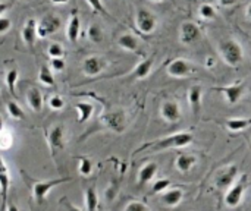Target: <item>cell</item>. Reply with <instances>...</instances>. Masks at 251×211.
<instances>
[{"instance_id": "2", "label": "cell", "mask_w": 251, "mask_h": 211, "mask_svg": "<svg viewBox=\"0 0 251 211\" xmlns=\"http://www.w3.org/2000/svg\"><path fill=\"white\" fill-rule=\"evenodd\" d=\"M22 176L26 179V184H28V187L31 189L32 198L35 200L37 204H43L46 197H47V194L53 188H56V187L71 181V178H57V179H49V181H34V179L28 178L25 172H22Z\"/></svg>"}, {"instance_id": "17", "label": "cell", "mask_w": 251, "mask_h": 211, "mask_svg": "<svg viewBox=\"0 0 251 211\" xmlns=\"http://www.w3.org/2000/svg\"><path fill=\"white\" fill-rule=\"evenodd\" d=\"M182 198H184V191L181 188L169 189V191L163 192V195H162V201L168 207H176L182 201Z\"/></svg>"}, {"instance_id": "13", "label": "cell", "mask_w": 251, "mask_h": 211, "mask_svg": "<svg viewBox=\"0 0 251 211\" xmlns=\"http://www.w3.org/2000/svg\"><path fill=\"white\" fill-rule=\"evenodd\" d=\"M37 26H38V23H35L34 19H28L22 28V40L28 47H32L35 43V38L38 37Z\"/></svg>"}, {"instance_id": "43", "label": "cell", "mask_w": 251, "mask_h": 211, "mask_svg": "<svg viewBox=\"0 0 251 211\" xmlns=\"http://www.w3.org/2000/svg\"><path fill=\"white\" fill-rule=\"evenodd\" d=\"M237 1H238V0H219V3H221L222 6H225V7H231V6H234Z\"/></svg>"}, {"instance_id": "33", "label": "cell", "mask_w": 251, "mask_h": 211, "mask_svg": "<svg viewBox=\"0 0 251 211\" xmlns=\"http://www.w3.org/2000/svg\"><path fill=\"white\" fill-rule=\"evenodd\" d=\"M0 181H1V195H3V207L6 204V197H7V188H9V178L6 173V167L1 163V175H0Z\"/></svg>"}, {"instance_id": "12", "label": "cell", "mask_w": 251, "mask_h": 211, "mask_svg": "<svg viewBox=\"0 0 251 211\" xmlns=\"http://www.w3.org/2000/svg\"><path fill=\"white\" fill-rule=\"evenodd\" d=\"M47 142L50 145L51 153L54 154L56 151L63 148V128L60 125L54 126L49 134H47Z\"/></svg>"}, {"instance_id": "26", "label": "cell", "mask_w": 251, "mask_h": 211, "mask_svg": "<svg viewBox=\"0 0 251 211\" xmlns=\"http://www.w3.org/2000/svg\"><path fill=\"white\" fill-rule=\"evenodd\" d=\"M85 206L87 211H96L99 207V195L94 187H90L85 191Z\"/></svg>"}, {"instance_id": "31", "label": "cell", "mask_w": 251, "mask_h": 211, "mask_svg": "<svg viewBox=\"0 0 251 211\" xmlns=\"http://www.w3.org/2000/svg\"><path fill=\"white\" fill-rule=\"evenodd\" d=\"M171 187V179L165 178V179H157L154 184H153V188H151V192L153 194H163L166 192V189H169Z\"/></svg>"}, {"instance_id": "36", "label": "cell", "mask_w": 251, "mask_h": 211, "mask_svg": "<svg viewBox=\"0 0 251 211\" xmlns=\"http://www.w3.org/2000/svg\"><path fill=\"white\" fill-rule=\"evenodd\" d=\"M49 106H50V109H53V110H62V109L65 107V100H63L60 95H53V97H50V100H49Z\"/></svg>"}, {"instance_id": "21", "label": "cell", "mask_w": 251, "mask_h": 211, "mask_svg": "<svg viewBox=\"0 0 251 211\" xmlns=\"http://www.w3.org/2000/svg\"><path fill=\"white\" fill-rule=\"evenodd\" d=\"M79 31H81V21L76 12H74V15L69 19L68 23V38L71 43H76L78 37H79Z\"/></svg>"}, {"instance_id": "39", "label": "cell", "mask_w": 251, "mask_h": 211, "mask_svg": "<svg viewBox=\"0 0 251 211\" xmlns=\"http://www.w3.org/2000/svg\"><path fill=\"white\" fill-rule=\"evenodd\" d=\"M50 66H51V69H53V70H56V72H62V70L65 69L66 63H65L63 57H60V59H51V60H50Z\"/></svg>"}, {"instance_id": "16", "label": "cell", "mask_w": 251, "mask_h": 211, "mask_svg": "<svg viewBox=\"0 0 251 211\" xmlns=\"http://www.w3.org/2000/svg\"><path fill=\"white\" fill-rule=\"evenodd\" d=\"M157 172H159V166H157L156 163L150 162V163L144 164V166L141 167L140 173H138V184H140V185H146V184L151 182L153 178H156Z\"/></svg>"}, {"instance_id": "40", "label": "cell", "mask_w": 251, "mask_h": 211, "mask_svg": "<svg viewBox=\"0 0 251 211\" xmlns=\"http://www.w3.org/2000/svg\"><path fill=\"white\" fill-rule=\"evenodd\" d=\"M125 211H149L147 206L143 204V203H138V201H134V203H129L126 206Z\"/></svg>"}, {"instance_id": "34", "label": "cell", "mask_w": 251, "mask_h": 211, "mask_svg": "<svg viewBox=\"0 0 251 211\" xmlns=\"http://www.w3.org/2000/svg\"><path fill=\"white\" fill-rule=\"evenodd\" d=\"M16 81H18V70L16 69H10L6 75V85L9 88V91L12 94H15V87H16Z\"/></svg>"}, {"instance_id": "18", "label": "cell", "mask_w": 251, "mask_h": 211, "mask_svg": "<svg viewBox=\"0 0 251 211\" xmlns=\"http://www.w3.org/2000/svg\"><path fill=\"white\" fill-rule=\"evenodd\" d=\"M26 101L34 112L38 113L43 110V94L38 88H29V91L26 93Z\"/></svg>"}, {"instance_id": "25", "label": "cell", "mask_w": 251, "mask_h": 211, "mask_svg": "<svg viewBox=\"0 0 251 211\" xmlns=\"http://www.w3.org/2000/svg\"><path fill=\"white\" fill-rule=\"evenodd\" d=\"M76 110H78V123H84L87 122L91 115L94 113V106L90 104V103H85V101H79L75 104Z\"/></svg>"}, {"instance_id": "47", "label": "cell", "mask_w": 251, "mask_h": 211, "mask_svg": "<svg viewBox=\"0 0 251 211\" xmlns=\"http://www.w3.org/2000/svg\"><path fill=\"white\" fill-rule=\"evenodd\" d=\"M153 1H156V3H159V1H162V0H153Z\"/></svg>"}, {"instance_id": "11", "label": "cell", "mask_w": 251, "mask_h": 211, "mask_svg": "<svg viewBox=\"0 0 251 211\" xmlns=\"http://www.w3.org/2000/svg\"><path fill=\"white\" fill-rule=\"evenodd\" d=\"M243 195H244V184L243 182L235 184L226 192V195H225V204L228 207H231V209H235V207L240 206V203L243 200Z\"/></svg>"}, {"instance_id": "10", "label": "cell", "mask_w": 251, "mask_h": 211, "mask_svg": "<svg viewBox=\"0 0 251 211\" xmlns=\"http://www.w3.org/2000/svg\"><path fill=\"white\" fill-rule=\"evenodd\" d=\"M162 117L169 123H176L181 120V107L176 101H165L160 107Z\"/></svg>"}, {"instance_id": "42", "label": "cell", "mask_w": 251, "mask_h": 211, "mask_svg": "<svg viewBox=\"0 0 251 211\" xmlns=\"http://www.w3.org/2000/svg\"><path fill=\"white\" fill-rule=\"evenodd\" d=\"M62 203H63V207H65V210L66 211H82L79 207H76V206H74V204L68 203V201H66V198H63V200H62Z\"/></svg>"}, {"instance_id": "3", "label": "cell", "mask_w": 251, "mask_h": 211, "mask_svg": "<svg viewBox=\"0 0 251 211\" xmlns=\"http://www.w3.org/2000/svg\"><path fill=\"white\" fill-rule=\"evenodd\" d=\"M219 53H221L222 59L229 66H238L243 62V59H244L243 47L235 40H225V41H222L221 46H219Z\"/></svg>"}, {"instance_id": "30", "label": "cell", "mask_w": 251, "mask_h": 211, "mask_svg": "<svg viewBox=\"0 0 251 211\" xmlns=\"http://www.w3.org/2000/svg\"><path fill=\"white\" fill-rule=\"evenodd\" d=\"M78 172L82 176H90L93 173V163L90 159L87 157H79V166H78Z\"/></svg>"}, {"instance_id": "24", "label": "cell", "mask_w": 251, "mask_h": 211, "mask_svg": "<svg viewBox=\"0 0 251 211\" xmlns=\"http://www.w3.org/2000/svg\"><path fill=\"white\" fill-rule=\"evenodd\" d=\"M138 38L132 34H122L119 38H118V46L122 47L124 50H128V51H137L138 50Z\"/></svg>"}, {"instance_id": "4", "label": "cell", "mask_w": 251, "mask_h": 211, "mask_svg": "<svg viewBox=\"0 0 251 211\" xmlns=\"http://www.w3.org/2000/svg\"><path fill=\"white\" fill-rule=\"evenodd\" d=\"M135 22H137V28H138L140 32H143V34H151V32L154 31L156 25H157L156 16H154L150 10H147V9L138 10Z\"/></svg>"}, {"instance_id": "22", "label": "cell", "mask_w": 251, "mask_h": 211, "mask_svg": "<svg viewBox=\"0 0 251 211\" xmlns=\"http://www.w3.org/2000/svg\"><path fill=\"white\" fill-rule=\"evenodd\" d=\"M153 65H154L153 59H144V60H141V62L135 66V69L132 70V76L137 78V79H144V78H147V76L150 75L151 69H153Z\"/></svg>"}, {"instance_id": "29", "label": "cell", "mask_w": 251, "mask_h": 211, "mask_svg": "<svg viewBox=\"0 0 251 211\" xmlns=\"http://www.w3.org/2000/svg\"><path fill=\"white\" fill-rule=\"evenodd\" d=\"M87 34H88L90 41H93V43H101V41H103V37H104V35H103V29H101L100 25H97V23L90 25Z\"/></svg>"}, {"instance_id": "15", "label": "cell", "mask_w": 251, "mask_h": 211, "mask_svg": "<svg viewBox=\"0 0 251 211\" xmlns=\"http://www.w3.org/2000/svg\"><path fill=\"white\" fill-rule=\"evenodd\" d=\"M201 95H203V88L200 85H194L188 91V101L191 106V110L194 116H199L200 109H201Z\"/></svg>"}, {"instance_id": "35", "label": "cell", "mask_w": 251, "mask_h": 211, "mask_svg": "<svg viewBox=\"0 0 251 211\" xmlns=\"http://www.w3.org/2000/svg\"><path fill=\"white\" fill-rule=\"evenodd\" d=\"M199 12H200L201 18H204V19H213V18L216 16V10H215V7H213L212 4H209V3L201 4Z\"/></svg>"}, {"instance_id": "8", "label": "cell", "mask_w": 251, "mask_h": 211, "mask_svg": "<svg viewBox=\"0 0 251 211\" xmlns=\"http://www.w3.org/2000/svg\"><path fill=\"white\" fill-rule=\"evenodd\" d=\"M246 90H247V88H246V85H244L243 82H238V84H232V85H228V87L218 88V91H221V93L225 95L228 104H231V106L237 104V103L243 98V95L246 94Z\"/></svg>"}, {"instance_id": "45", "label": "cell", "mask_w": 251, "mask_h": 211, "mask_svg": "<svg viewBox=\"0 0 251 211\" xmlns=\"http://www.w3.org/2000/svg\"><path fill=\"white\" fill-rule=\"evenodd\" d=\"M51 1H53V3H56V4H59V3L62 4V3H68L69 0H51Z\"/></svg>"}, {"instance_id": "32", "label": "cell", "mask_w": 251, "mask_h": 211, "mask_svg": "<svg viewBox=\"0 0 251 211\" xmlns=\"http://www.w3.org/2000/svg\"><path fill=\"white\" fill-rule=\"evenodd\" d=\"M47 53H49L50 59H60V57H63L65 50H63V46H62V44H59V43H51V44L49 46V48H47Z\"/></svg>"}, {"instance_id": "44", "label": "cell", "mask_w": 251, "mask_h": 211, "mask_svg": "<svg viewBox=\"0 0 251 211\" xmlns=\"http://www.w3.org/2000/svg\"><path fill=\"white\" fill-rule=\"evenodd\" d=\"M6 211H19V210H18V207H16L15 204H9V207H7V210Z\"/></svg>"}, {"instance_id": "6", "label": "cell", "mask_w": 251, "mask_h": 211, "mask_svg": "<svg viewBox=\"0 0 251 211\" xmlns=\"http://www.w3.org/2000/svg\"><path fill=\"white\" fill-rule=\"evenodd\" d=\"M106 66H107V63L101 57H99V56H88L82 62V72L87 76H97L99 73H101L106 69Z\"/></svg>"}, {"instance_id": "27", "label": "cell", "mask_w": 251, "mask_h": 211, "mask_svg": "<svg viewBox=\"0 0 251 211\" xmlns=\"http://www.w3.org/2000/svg\"><path fill=\"white\" fill-rule=\"evenodd\" d=\"M38 81L46 85V87H53L54 85V76L50 70V68H47L46 65H43L40 68V72H38Z\"/></svg>"}, {"instance_id": "23", "label": "cell", "mask_w": 251, "mask_h": 211, "mask_svg": "<svg viewBox=\"0 0 251 211\" xmlns=\"http://www.w3.org/2000/svg\"><path fill=\"white\" fill-rule=\"evenodd\" d=\"M228 131L231 132H241L251 125V117H231L225 122Z\"/></svg>"}, {"instance_id": "20", "label": "cell", "mask_w": 251, "mask_h": 211, "mask_svg": "<svg viewBox=\"0 0 251 211\" xmlns=\"http://www.w3.org/2000/svg\"><path fill=\"white\" fill-rule=\"evenodd\" d=\"M194 164H196V157H194L193 154H185V153H182V154H179V156L176 157V160H175V166H176V169H178L181 173H188V172L193 169Z\"/></svg>"}, {"instance_id": "46", "label": "cell", "mask_w": 251, "mask_h": 211, "mask_svg": "<svg viewBox=\"0 0 251 211\" xmlns=\"http://www.w3.org/2000/svg\"><path fill=\"white\" fill-rule=\"evenodd\" d=\"M247 16L251 19V4H249V7H247Z\"/></svg>"}, {"instance_id": "41", "label": "cell", "mask_w": 251, "mask_h": 211, "mask_svg": "<svg viewBox=\"0 0 251 211\" xmlns=\"http://www.w3.org/2000/svg\"><path fill=\"white\" fill-rule=\"evenodd\" d=\"M116 192H118V189L115 188V187H109L107 189H106V198L109 200V201H112L113 198H115V195H116Z\"/></svg>"}, {"instance_id": "37", "label": "cell", "mask_w": 251, "mask_h": 211, "mask_svg": "<svg viewBox=\"0 0 251 211\" xmlns=\"http://www.w3.org/2000/svg\"><path fill=\"white\" fill-rule=\"evenodd\" d=\"M87 1H88V4L91 6V9H93L94 12H99V13H101V15H106V13H107V10L104 9L101 0H87Z\"/></svg>"}, {"instance_id": "28", "label": "cell", "mask_w": 251, "mask_h": 211, "mask_svg": "<svg viewBox=\"0 0 251 211\" xmlns=\"http://www.w3.org/2000/svg\"><path fill=\"white\" fill-rule=\"evenodd\" d=\"M6 109H7V113H9V116H10L12 119H16V120L25 119V113H24V110L21 109V106H19L18 103L9 101V103L6 104Z\"/></svg>"}, {"instance_id": "19", "label": "cell", "mask_w": 251, "mask_h": 211, "mask_svg": "<svg viewBox=\"0 0 251 211\" xmlns=\"http://www.w3.org/2000/svg\"><path fill=\"white\" fill-rule=\"evenodd\" d=\"M237 175H238V167L237 166H231L226 170H224V173L218 178L216 185L219 188H228V187H231L234 184Z\"/></svg>"}, {"instance_id": "1", "label": "cell", "mask_w": 251, "mask_h": 211, "mask_svg": "<svg viewBox=\"0 0 251 211\" xmlns=\"http://www.w3.org/2000/svg\"><path fill=\"white\" fill-rule=\"evenodd\" d=\"M194 137L191 132H178V134H174V135H169L166 138H160V140H156L153 142H149L143 147H140L137 153L140 151H146V150H153V151H162V150H168V148H182V147H187L193 142Z\"/></svg>"}, {"instance_id": "7", "label": "cell", "mask_w": 251, "mask_h": 211, "mask_svg": "<svg viewBox=\"0 0 251 211\" xmlns=\"http://www.w3.org/2000/svg\"><path fill=\"white\" fill-rule=\"evenodd\" d=\"M168 73L174 78H185L193 73V66L185 59H174L166 68Z\"/></svg>"}, {"instance_id": "14", "label": "cell", "mask_w": 251, "mask_h": 211, "mask_svg": "<svg viewBox=\"0 0 251 211\" xmlns=\"http://www.w3.org/2000/svg\"><path fill=\"white\" fill-rule=\"evenodd\" d=\"M104 122H106L107 128L115 132H122L125 128V116L122 112H112V113L106 115Z\"/></svg>"}, {"instance_id": "38", "label": "cell", "mask_w": 251, "mask_h": 211, "mask_svg": "<svg viewBox=\"0 0 251 211\" xmlns=\"http://www.w3.org/2000/svg\"><path fill=\"white\" fill-rule=\"evenodd\" d=\"M12 28V21L7 16L0 18V35H4Z\"/></svg>"}, {"instance_id": "5", "label": "cell", "mask_w": 251, "mask_h": 211, "mask_svg": "<svg viewBox=\"0 0 251 211\" xmlns=\"http://www.w3.org/2000/svg\"><path fill=\"white\" fill-rule=\"evenodd\" d=\"M60 25H62V22H60L59 16L51 15V13L43 16V19L38 22V26H37L38 37H47V35L54 34L56 31H59Z\"/></svg>"}, {"instance_id": "9", "label": "cell", "mask_w": 251, "mask_h": 211, "mask_svg": "<svg viewBox=\"0 0 251 211\" xmlns=\"http://www.w3.org/2000/svg\"><path fill=\"white\" fill-rule=\"evenodd\" d=\"M200 35H201L200 28L194 22H184L181 25L179 37H181V41L184 44H193V43H196L200 38Z\"/></svg>"}]
</instances>
